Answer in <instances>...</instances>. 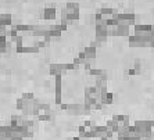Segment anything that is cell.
Here are the masks:
<instances>
[]
</instances>
